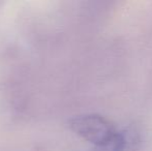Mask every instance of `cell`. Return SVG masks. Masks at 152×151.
<instances>
[{"mask_svg": "<svg viewBox=\"0 0 152 151\" xmlns=\"http://www.w3.org/2000/svg\"><path fill=\"white\" fill-rule=\"evenodd\" d=\"M140 143V137L134 128L118 129L112 140L102 147H96L95 151H136Z\"/></svg>", "mask_w": 152, "mask_h": 151, "instance_id": "2", "label": "cell"}, {"mask_svg": "<svg viewBox=\"0 0 152 151\" xmlns=\"http://www.w3.org/2000/svg\"><path fill=\"white\" fill-rule=\"evenodd\" d=\"M68 126L75 133L95 145V147L108 144L118 131L110 120L97 114L75 116L69 119Z\"/></svg>", "mask_w": 152, "mask_h": 151, "instance_id": "1", "label": "cell"}]
</instances>
